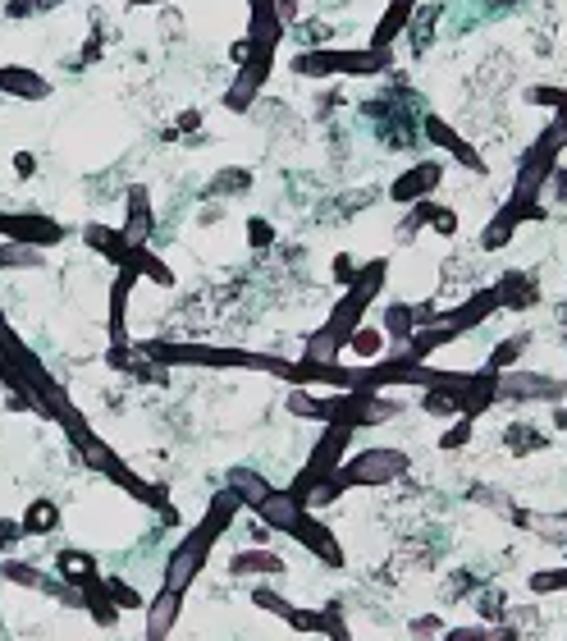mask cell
<instances>
[{
    "label": "cell",
    "instance_id": "6da1fadb",
    "mask_svg": "<svg viewBox=\"0 0 567 641\" xmlns=\"http://www.w3.org/2000/svg\"><path fill=\"white\" fill-rule=\"evenodd\" d=\"M238 513H243V504H238L234 490H215L211 504L202 509V518H197L193 532H183L179 541H174V550L165 555V568H161V591H174V596H188V591L197 587V577L206 573V564H211V550L220 545V536L229 532L238 522Z\"/></svg>",
    "mask_w": 567,
    "mask_h": 641
},
{
    "label": "cell",
    "instance_id": "7a4b0ae2",
    "mask_svg": "<svg viewBox=\"0 0 567 641\" xmlns=\"http://www.w3.org/2000/svg\"><path fill=\"white\" fill-rule=\"evenodd\" d=\"M142 358H151L156 367H211V371H261L275 381L289 385L298 358L284 353H266V348H225V344H179V339H133Z\"/></svg>",
    "mask_w": 567,
    "mask_h": 641
},
{
    "label": "cell",
    "instance_id": "3957f363",
    "mask_svg": "<svg viewBox=\"0 0 567 641\" xmlns=\"http://www.w3.org/2000/svg\"><path fill=\"white\" fill-rule=\"evenodd\" d=\"M385 280H389V257L362 261L357 284L353 289H343V298L330 307V316L321 321V330L307 339L302 358L307 362H339V353L348 348V339L357 335V326H366V312L385 298Z\"/></svg>",
    "mask_w": 567,
    "mask_h": 641
},
{
    "label": "cell",
    "instance_id": "277c9868",
    "mask_svg": "<svg viewBox=\"0 0 567 641\" xmlns=\"http://www.w3.org/2000/svg\"><path fill=\"white\" fill-rule=\"evenodd\" d=\"M407 472H412V458H407V449H394V445H375V449H357V454H348L339 463V472H334L330 481H325L316 495H311L307 509H330V504H339L348 490H380V486H394V481H403Z\"/></svg>",
    "mask_w": 567,
    "mask_h": 641
},
{
    "label": "cell",
    "instance_id": "5b68a950",
    "mask_svg": "<svg viewBox=\"0 0 567 641\" xmlns=\"http://www.w3.org/2000/svg\"><path fill=\"white\" fill-rule=\"evenodd\" d=\"M293 78H385L394 74V51H371V46H321V51L289 55Z\"/></svg>",
    "mask_w": 567,
    "mask_h": 641
},
{
    "label": "cell",
    "instance_id": "8992f818",
    "mask_svg": "<svg viewBox=\"0 0 567 641\" xmlns=\"http://www.w3.org/2000/svg\"><path fill=\"white\" fill-rule=\"evenodd\" d=\"M353 440H357V431L353 426H343V422H330V426H321V440H316V445H311V454H307V463H302L298 468V477L289 481V495L293 500L302 504V509H307L311 504V495H316V490L325 486V481L334 477V472H339V463L348 454H353Z\"/></svg>",
    "mask_w": 567,
    "mask_h": 641
},
{
    "label": "cell",
    "instance_id": "52a82bcc",
    "mask_svg": "<svg viewBox=\"0 0 567 641\" xmlns=\"http://www.w3.org/2000/svg\"><path fill=\"white\" fill-rule=\"evenodd\" d=\"M293 545H302L316 564L325 568V573H343L348 568V555H343V545H339V536H334V527L330 522H321V513H311V509H302L298 518H293V527L289 532Z\"/></svg>",
    "mask_w": 567,
    "mask_h": 641
},
{
    "label": "cell",
    "instance_id": "ba28073f",
    "mask_svg": "<svg viewBox=\"0 0 567 641\" xmlns=\"http://www.w3.org/2000/svg\"><path fill=\"white\" fill-rule=\"evenodd\" d=\"M499 403H567L563 376H545V371H503L499 376Z\"/></svg>",
    "mask_w": 567,
    "mask_h": 641
},
{
    "label": "cell",
    "instance_id": "9c48e42d",
    "mask_svg": "<svg viewBox=\"0 0 567 641\" xmlns=\"http://www.w3.org/2000/svg\"><path fill=\"white\" fill-rule=\"evenodd\" d=\"M421 138H426L430 147H439V152H449L453 161L462 165V170H471V174H490L485 156L476 152V142H471L462 129H453V124L444 120V115H435V110H421Z\"/></svg>",
    "mask_w": 567,
    "mask_h": 641
},
{
    "label": "cell",
    "instance_id": "30bf717a",
    "mask_svg": "<svg viewBox=\"0 0 567 641\" xmlns=\"http://www.w3.org/2000/svg\"><path fill=\"white\" fill-rule=\"evenodd\" d=\"M275 78V51H261L247 60L243 69H234V83H229L225 92V110L229 115H247V110L257 106V97L266 92V83Z\"/></svg>",
    "mask_w": 567,
    "mask_h": 641
},
{
    "label": "cell",
    "instance_id": "8fae6325",
    "mask_svg": "<svg viewBox=\"0 0 567 641\" xmlns=\"http://www.w3.org/2000/svg\"><path fill=\"white\" fill-rule=\"evenodd\" d=\"M540 220H549L545 202L522 207V202H508V197H503V207L494 211V216L485 220V229H481V252H503L508 243H513L517 229H522V225H540Z\"/></svg>",
    "mask_w": 567,
    "mask_h": 641
},
{
    "label": "cell",
    "instance_id": "7c38bea8",
    "mask_svg": "<svg viewBox=\"0 0 567 641\" xmlns=\"http://www.w3.org/2000/svg\"><path fill=\"white\" fill-rule=\"evenodd\" d=\"M444 184V161H435V156H426V161L407 165L403 174H394V184L385 188V197L394 202V207H417V202H426V197H435V188Z\"/></svg>",
    "mask_w": 567,
    "mask_h": 641
},
{
    "label": "cell",
    "instance_id": "4fadbf2b",
    "mask_svg": "<svg viewBox=\"0 0 567 641\" xmlns=\"http://www.w3.org/2000/svg\"><path fill=\"white\" fill-rule=\"evenodd\" d=\"M119 234H124L133 248H151V243H156V202H151L147 184L124 188V225H119Z\"/></svg>",
    "mask_w": 567,
    "mask_h": 641
},
{
    "label": "cell",
    "instance_id": "5bb4252c",
    "mask_svg": "<svg viewBox=\"0 0 567 641\" xmlns=\"http://www.w3.org/2000/svg\"><path fill=\"white\" fill-rule=\"evenodd\" d=\"M494 312H499V294H494V284H485V289L467 294L462 303L439 307V321H444V326H453L458 335H471V330H481Z\"/></svg>",
    "mask_w": 567,
    "mask_h": 641
},
{
    "label": "cell",
    "instance_id": "9a60e30c",
    "mask_svg": "<svg viewBox=\"0 0 567 641\" xmlns=\"http://www.w3.org/2000/svg\"><path fill=\"white\" fill-rule=\"evenodd\" d=\"M444 14H449V0H421L417 5V14L407 23V51H412V60H426V55L435 51Z\"/></svg>",
    "mask_w": 567,
    "mask_h": 641
},
{
    "label": "cell",
    "instance_id": "2e32d148",
    "mask_svg": "<svg viewBox=\"0 0 567 641\" xmlns=\"http://www.w3.org/2000/svg\"><path fill=\"white\" fill-rule=\"evenodd\" d=\"M183 600L188 596H174V591H156L142 609V641H170L174 628L183 619Z\"/></svg>",
    "mask_w": 567,
    "mask_h": 641
},
{
    "label": "cell",
    "instance_id": "e0dca14e",
    "mask_svg": "<svg viewBox=\"0 0 567 641\" xmlns=\"http://www.w3.org/2000/svg\"><path fill=\"white\" fill-rule=\"evenodd\" d=\"M417 5L421 0H389L385 10H380V19H375L366 46H371V51H394L398 37H407V23H412V14H417Z\"/></svg>",
    "mask_w": 567,
    "mask_h": 641
},
{
    "label": "cell",
    "instance_id": "ac0fdd59",
    "mask_svg": "<svg viewBox=\"0 0 567 641\" xmlns=\"http://www.w3.org/2000/svg\"><path fill=\"white\" fill-rule=\"evenodd\" d=\"M55 577L65 582L69 591H83L92 587V582H101V559L92 555V550H78V545H65L60 555H55Z\"/></svg>",
    "mask_w": 567,
    "mask_h": 641
},
{
    "label": "cell",
    "instance_id": "d6986e66",
    "mask_svg": "<svg viewBox=\"0 0 567 641\" xmlns=\"http://www.w3.org/2000/svg\"><path fill=\"white\" fill-rule=\"evenodd\" d=\"M494 294H499V312H513V316L540 307V284L531 280V271H503L494 280Z\"/></svg>",
    "mask_w": 567,
    "mask_h": 641
},
{
    "label": "cell",
    "instance_id": "ffe728a7",
    "mask_svg": "<svg viewBox=\"0 0 567 641\" xmlns=\"http://www.w3.org/2000/svg\"><path fill=\"white\" fill-rule=\"evenodd\" d=\"M0 97L14 101H46L51 97V78L28 65H0Z\"/></svg>",
    "mask_w": 567,
    "mask_h": 641
},
{
    "label": "cell",
    "instance_id": "44dd1931",
    "mask_svg": "<svg viewBox=\"0 0 567 641\" xmlns=\"http://www.w3.org/2000/svg\"><path fill=\"white\" fill-rule=\"evenodd\" d=\"M229 577H289V559L279 555V550L247 545V550L229 555Z\"/></svg>",
    "mask_w": 567,
    "mask_h": 641
},
{
    "label": "cell",
    "instance_id": "7402d4cb",
    "mask_svg": "<svg viewBox=\"0 0 567 641\" xmlns=\"http://www.w3.org/2000/svg\"><path fill=\"white\" fill-rule=\"evenodd\" d=\"M83 243L92 252H101V257L115 266V271H124L129 266V257H133V243L119 234V225H101V220H87L83 225Z\"/></svg>",
    "mask_w": 567,
    "mask_h": 641
},
{
    "label": "cell",
    "instance_id": "603a6c76",
    "mask_svg": "<svg viewBox=\"0 0 567 641\" xmlns=\"http://www.w3.org/2000/svg\"><path fill=\"white\" fill-rule=\"evenodd\" d=\"M252 170L247 165H220V170L206 179V188H202V197L206 202H238V197H247L252 193Z\"/></svg>",
    "mask_w": 567,
    "mask_h": 641
},
{
    "label": "cell",
    "instance_id": "cb8c5ba5",
    "mask_svg": "<svg viewBox=\"0 0 567 641\" xmlns=\"http://www.w3.org/2000/svg\"><path fill=\"white\" fill-rule=\"evenodd\" d=\"M380 330H385V339H389V353H398L407 339L417 335V316H412V303H403V298H389V303L380 307Z\"/></svg>",
    "mask_w": 567,
    "mask_h": 641
},
{
    "label": "cell",
    "instance_id": "d4e9b609",
    "mask_svg": "<svg viewBox=\"0 0 567 641\" xmlns=\"http://www.w3.org/2000/svg\"><path fill=\"white\" fill-rule=\"evenodd\" d=\"M19 522H23V536H51V532H60V504L51 495H37L19 513Z\"/></svg>",
    "mask_w": 567,
    "mask_h": 641
},
{
    "label": "cell",
    "instance_id": "484cf974",
    "mask_svg": "<svg viewBox=\"0 0 567 641\" xmlns=\"http://www.w3.org/2000/svg\"><path fill=\"white\" fill-rule=\"evenodd\" d=\"M225 490H234L238 504H243V509H252V504H257L266 490H275V486H270L257 468H243V463H234V468L225 472Z\"/></svg>",
    "mask_w": 567,
    "mask_h": 641
},
{
    "label": "cell",
    "instance_id": "4316f807",
    "mask_svg": "<svg viewBox=\"0 0 567 641\" xmlns=\"http://www.w3.org/2000/svg\"><path fill=\"white\" fill-rule=\"evenodd\" d=\"M343 353H353L357 367H371V362L389 358V339H385V330H380V326H357V335L348 339V348H343Z\"/></svg>",
    "mask_w": 567,
    "mask_h": 641
},
{
    "label": "cell",
    "instance_id": "83f0119b",
    "mask_svg": "<svg viewBox=\"0 0 567 641\" xmlns=\"http://www.w3.org/2000/svg\"><path fill=\"white\" fill-rule=\"evenodd\" d=\"M129 271H138V280H151V284H161V289H174V284H179L174 266L165 257H156V248H133Z\"/></svg>",
    "mask_w": 567,
    "mask_h": 641
},
{
    "label": "cell",
    "instance_id": "f1b7e54d",
    "mask_svg": "<svg viewBox=\"0 0 567 641\" xmlns=\"http://www.w3.org/2000/svg\"><path fill=\"white\" fill-rule=\"evenodd\" d=\"M78 596H83L87 619L97 623V628H106V632H110L119 619H124V614H119V609H115V600L106 596V577H101V582H92V587H83V591H78Z\"/></svg>",
    "mask_w": 567,
    "mask_h": 641
},
{
    "label": "cell",
    "instance_id": "f546056e",
    "mask_svg": "<svg viewBox=\"0 0 567 641\" xmlns=\"http://www.w3.org/2000/svg\"><path fill=\"white\" fill-rule=\"evenodd\" d=\"M526 344H531V335H526V330H517V335H508V339H499V344L490 348V353H485V362L481 367H490V371H517V362L526 358Z\"/></svg>",
    "mask_w": 567,
    "mask_h": 641
},
{
    "label": "cell",
    "instance_id": "4dcf8cb0",
    "mask_svg": "<svg viewBox=\"0 0 567 641\" xmlns=\"http://www.w3.org/2000/svg\"><path fill=\"white\" fill-rule=\"evenodd\" d=\"M289 33L298 37V51H321V46H330L334 23H330V19H321V14H307L302 23H293Z\"/></svg>",
    "mask_w": 567,
    "mask_h": 641
},
{
    "label": "cell",
    "instance_id": "1f68e13d",
    "mask_svg": "<svg viewBox=\"0 0 567 641\" xmlns=\"http://www.w3.org/2000/svg\"><path fill=\"white\" fill-rule=\"evenodd\" d=\"M430 216H435V197H426V202H417V207H407L403 220H398V229H394V239L398 243H417L421 234L430 229Z\"/></svg>",
    "mask_w": 567,
    "mask_h": 641
},
{
    "label": "cell",
    "instance_id": "d6a6232c",
    "mask_svg": "<svg viewBox=\"0 0 567 641\" xmlns=\"http://www.w3.org/2000/svg\"><path fill=\"white\" fill-rule=\"evenodd\" d=\"M522 101H526V106H540V110H554V115H563V110H567V87H558V83H531V87H522Z\"/></svg>",
    "mask_w": 567,
    "mask_h": 641
},
{
    "label": "cell",
    "instance_id": "836d02e7",
    "mask_svg": "<svg viewBox=\"0 0 567 641\" xmlns=\"http://www.w3.org/2000/svg\"><path fill=\"white\" fill-rule=\"evenodd\" d=\"M106 596L115 600L119 614H138V609H147V596H142L133 582H124V577H106Z\"/></svg>",
    "mask_w": 567,
    "mask_h": 641
},
{
    "label": "cell",
    "instance_id": "e575fe53",
    "mask_svg": "<svg viewBox=\"0 0 567 641\" xmlns=\"http://www.w3.org/2000/svg\"><path fill=\"white\" fill-rule=\"evenodd\" d=\"M471 435H476V422H467V417H453V422L439 431L435 449H439V454H458V449L471 445Z\"/></svg>",
    "mask_w": 567,
    "mask_h": 641
},
{
    "label": "cell",
    "instance_id": "d590c367",
    "mask_svg": "<svg viewBox=\"0 0 567 641\" xmlns=\"http://www.w3.org/2000/svg\"><path fill=\"white\" fill-rule=\"evenodd\" d=\"M526 591H531V596H558V591H567V564L563 568H535V573L526 577Z\"/></svg>",
    "mask_w": 567,
    "mask_h": 641
},
{
    "label": "cell",
    "instance_id": "8d00e7d4",
    "mask_svg": "<svg viewBox=\"0 0 567 641\" xmlns=\"http://www.w3.org/2000/svg\"><path fill=\"white\" fill-rule=\"evenodd\" d=\"M252 605H257V609H266V614H275V619H284V623H289V614H293V609H298L289 596H279V591L270 587V582H261V587H252Z\"/></svg>",
    "mask_w": 567,
    "mask_h": 641
},
{
    "label": "cell",
    "instance_id": "74e56055",
    "mask_svg": "<svg viewBox=\"0 0 567 641\" xmlns=\"http://www.w3.org/2000/svg\"><path fill=\"white\" fill-rule=\"evenodd\" d=\"M321 637H330V641H353V628H348V614H343L339 600L321 605Z\"/></svg>",
    "mask_w": 567,
    "mask_h": 641
},
{
    "label": "cell",
    "instance_id": "f35d334b",
    "mask_svg": "<svg viewBox=\"0 0 567 641\" xmlns=\"http://www.w3.org/2000/svg\"><path fill=\"white\" fill-rule=\"evenodd\" d=\"M275 239H279L275 220H266V216H247V248L270 252V248H275Z\"/></svg>",
    "mask_w": 567,
    "mask_h": 641
},
{
    "label": "cell",
    "instance_id": "ab89813d",
    "mask_svg": "<svg viewBox=\"0 0 567 641\" xmlns=\"http://www.w3.org/2000/svg\"><path fill=\"white\" fill-rule=\"evenodd\" d=\"M60 5H65V0H10V5H5V19L23 23V19H37V14L60 10Z\"/></svg>",
    "mask_w": 567,
    "mask_h": 641
},
{
    "label": "cell",
    "instance_id": "60d3db41",
    "mask_svg": "<svg viewBox=\"0 0 567 641\" xmlns=\"http://www.w3.org/2000/svg\"><path fill=\"white\" fill-rule=\"evenodd\" d=\"M330 275H334V284H339V289H353L357 275H362V261H357L353 252H334Z\"/></svg>",
    "mask_w": 567,
    "mask_h": 641
},
{
    "label": "cell",
    "instance_id": "b9f144b4",
    "mask_svg": "<svg viewBox=\"0 0 567 641\" xmlns=\"http://www.w3.org/2000/svg\"><path fill=\"white\" fill-rule=\"evenodd\" d=\"M458 229H462V216L453 207H444V202H435V216H430V234L435 239H458Z\"/></svg>",
    "mask_w": 567,
    "mask_h": 641
},
{
    "label": "cell",
    "instance_id": "7bdbcfd3",
    "mask_svg": "<svg viewBox=\"0 0 567 641\" xmlns=\"http://www.w3.org/2000/svg\"><path fill=\"white\" fill-rule=\"evenodd\" d=\"M289 632H298V637H316L321 632V609H311V605H298L289 614V623H284Z\"/></svg>",
    "mask_w": 567,
    "mask_h": 641
},
{
    "label": "cell",
    "instance_id": "ee69618b",
    "mask_svg": "<svg viewBox=\"0 0 567 641\" xmlns=\"http://www.w3.org/2000/svg\"><path fill=\"white\" fill-rule=\"evenodd\" d=\"M549 440L540 431H531V426H513V431H508V449H513L517 458H526L531 454V449H545Z\"/></svg>",
    "mask_w": 567,
    "mask_h": 641
},
{
    "label": "cell",
    "instance_id": "f6af8a7d",
    "mask_svg": "<svg viewBox=\"0 0 567 641\" xmlns=\"http://www.w3.org/2000/svg\"><path fill=\"white\" fill-rule=\"evenodd\" d=\"M206 124V115L197 106H188V110H179V115H174V129L165 133V138H197V129H202Z\"/></svg>",
    "mask_w": 567,
    "mask_h": 641
},
{
    "label": "cell",
    "instance_id": "bcb514c9",
    "mask_svg": "<svg viewBox=\"0 0 567 641\" xmlns=\"http://www.w3.org/2000/svg\"><path fill=\"white\" fill-rule=\"evenodd\" d=\"M407 632H412V641H439L444 637V619L439 614H417V619L407 623Z\"/></svg>",
    "mask_w": 567,
    "mask_h": 641
},
{
    "label": "cell",
    "instance_id": "7dc6e473",
    "mask_svg": "<svg viewBox=\"0 0 567 641\" xmlns=\"http://www.w3.org/2000/svg\"><path fill=\"white\" fill-rule=\"evenodd\" d=\"M19 541H23V522L19 518H0V555L10 559L14 550H19Z\"/></svg>",
    "mask_w": 567,
    "mask_h": 641
},
{
    "label": "cell",
    "instance_id": "c3c4849f",
    "mask_svg": "<svg viewBox=\"0 0 567 641\" xmlns=\"http://www.w3.org/2000/svg\"><path fill=\"white\" fill-rule=\"evenodd\" d=\"M545 202H558V207H567V165H558V170L549 174V184H545Z\"/></svg>",
    "mask_w": 567,
    "mask_h": 641
},
{
    "label": "cell",
    "instance_id": "681fc988",
    "mask_svg": "<svg viewBox=\"0 0 567 641\" xmlns=\"http://www.w3.org/2000/svg\"><path fill=\"white\" fill-rule=\"evenodd\" d=\"M252 55H257V46H252V37H247V33L229 42V65H234V69H243L247 60H252Z\"/></svg>",
    "mask_w": 567,
    "mask_h": 641
},
{
    "label": "cell",
    "instance_id": "f907efd6",
    "mask_svg": "<svg viewBox=\"0 0 567 641\" xmlns=\"http://www.w3.org/2000/svg\"><path fill=\"white\" fill-rule=\"evenodd\" d=\"M439 641H490V628H481V623H467V628H444V637Z\"/></svg>",
    "mask_w": 567,
    "mask_h": 641
},
{
    "label": "cell",
    "instance_id": "816d5d0a",
    "mask_svg": "<svg viewBox=\"0 0 567 641\" xmlns=\"http://www.w3.org/2000/svg\"><path fill=\"white\" fill-rule=\"evenodd\" d=\"M343 106H348V97H343L339 87H330L325 97L316 92V115H334V110H343Z\"/></svg>",
    "mask_w": 567,
    "mask_h": 641
},
{
    "label": "cell",
    "instance_id": "f5cc1de1",
    "mask_svg": "<svg viewBox=\"0 0 567 641\" xmlns=\"http://www.w3.org/2000/svg\"><path fill=\"white\" fill-rule=\"evenodd\" d=\"M270 536H275V532H270L266 522H257V518L247 522V541L257 545V550H270Z\"/></svg>",
    "mask_w": 567,
    "mask_h": 641
},
{
    "label": "cell",
    "instance_id": "db71d44e",
    "mask_svg": "<svg viewBox=\"0 0 567 641\" xmlns=\"http://www.w3.org/2000/svg\"><path fill=\"white\" fill-rule=\"evenodd\" d=\"M14 174H19V179H33V174H37V156L33 152H14Z\"/></svg>",
    "mask_w": 567,
    "mask_h": 641
},
{
    "label": "cell",
    "instance_id": "11a10c76",
    "mask_svg": "<svg viewBox=\"0 0 567 641\" xmlns=\"http://www.w3.org/2000/svg\"><path fill=\"white\" fill-rule=\"evenodd\" d=\"M549 422H554V431L567 435V403H554V408H549Z\"/></svg>",
    "mask_w": 567,
    "mask_h": 641
},
{
    "label": "cell",
    "instance_id": "9f6ffc18",
    "mask_svg": "<svg viewBox=\"0 0 567 641\" xmlns=\"http://www.w3.org/2000/svg\"><path fill=\"white\" fill-rule=\"evenodd\" d=\"M147 5H170V0H129V10H147Z\"/></svg>",
    "mask_w": 567,
    "mask_h": 641
},
{
    "label": "cell",
    "instance_id": "6f0895ef",
    "mask_svg": "<svg viewBox=\"0 0 567 641\" xmlns=\"http://www.w3.org/2000/svg\"><path fill=\"white\" fill-rule=\"evenodd\" d=\"M0 582H5V577H0Z\"/></svg>",
    "mask_w": 567,
    "mask_h": 641
}]
</instances>
